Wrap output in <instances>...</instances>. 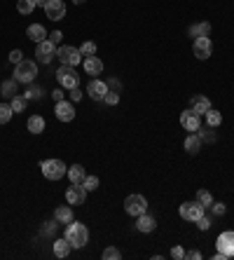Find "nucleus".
Listing matches in <instances>:
<instances>
[{
    "instance_id": "nucleus-24",
    "label": "nucleus",
    "mask_w": 234,
    "mask_h": 260,
    "mask_svg": "<svg viewBox=\"0 0 234 260\" xmlns=\"http://www.w3.org/2000/svg\"><path fill=\"white\" fill-rule=\"evenodd\" d=\"M28 131H31V134H42V131H45V117L42 115H31L28 117Z\"/></svg>"
},
{
    "instance_id": "nucleus-47",
    "label": "nucleus",
    "mask_w": 234,
    "mask_h": 260,
    "mask_svg": "<svg viewBox=\"0 0 234 260\" xmlns=\"http://www.w3.org/2000/svg\"><path fill=\"white\" fill-rule=\"evenodd\" d=\"M185 258H190V260H199V258H201V253H199V251H187Z\"/></svg>"
},
{
    "instance_id": "nucleus-27",
    "label": "nucleus",
    "mask_w": 234,
    "mask_h": 260,
    "mask_svg": "<svg viewBox=\"0 0 234 260\" xmlns=\"http://www.w3.org/2000/svg\"><path fill=\"white\" fill-rule=\"evenodd\" d=\"M26 103H28V99L26 96H21V94H17V96L10 99V106H12L14 113H24V110H26Z\"/></svg>"
},
{
    "instance_id": "nucleus-9",
    "label": "nucleus",
    "mask_w": 234,
    "mask_h": 260,
    "mask_svg": "<svg viewBox=\"0 0 234 260\" xmlns=\"http://www.w3.org/2000/svg\"><path fill=\"white\" fill-rule=\"evenodd\" d=\"M85 199H87V188L82 183H70V188L66 190V202L70 206H80L85 204Z\"/></svg>"
},
{
    "instance_id": "nucleus-34",
    "label": "nucleus",
    "mask_w": 234,
    "mask_h": 260,
    "mask_svg": "<svg viewBox=\"0 0 234 260\" xmlns=\"http://www.w3.org/2000/svg\"><path fill=\"white\" fill-rule=\"evenodd\" d=\"M103 103H106V106H117V103H120V94H117L115 89H108L106 96H103Z\"/></svg>"
},
{
    "instance_id": "nucleus-35",
    "label": "nucleus",
    "mask_w": 234,
    "mask_h": 260,
    "mask_svg": "<svg viewBox=\"0 0 234 260\" xmlns=\"http://www.w3.org/2000/svg\"><path fill=\"white\" fill-rule=\"evenodd\" d=\"M80 54L82 56H96V45H94V42H82Z\"/></svg>"
},
{
    "instance_id": "nucleus-16",
    "label": "nucleus",
    "mask_w": 234,
    "mask_h": 260,
    "mask_svg": "<svg viewBox=\"0 0 234 260\" xmlns=\"http://www.w3.org/2000/svg\"><path fill=\"white\" fill-rule=\"evenodd\" d=\"M190 108H192L197 115H206L208 110H211V101H208L204 94H197L190 99Z\"/></svg>"
},
{
    "instance_id": "nucleus-48",
    "label": "nucleus",
    "mask_w": 234,
    "mask_h": 260,
    "mask_svg": "<svg viewBox=\"0 0 234 260\" xmlns=\"http://www.w3.org/2000/svg\"><path fill=\"white\" fill-rule=\"evenodd\" d=\"M73 3H75V5H80V3H85V0H73Z\"/></svg>"
},
{
    "instance_id": "nucleus-3",
    "label": "nucleus",
    "mask_w": 234,
    "mask_h": 260,
    "mask_svg": "<svg viewBox=\"0 0 234 260\" xmlns=\"http://www.w3.org/2000/svg\"><path fill=\"white\" fill-rule=\"evenodd\" d=\"M40 169L47 181H61L68 174V166L61 159H45V162H40Z\"/></svg>"
},
{
    "instance_id": "nucleus-36",
    "label": "nucleus",
    "mask_w": 234,
    "mask_h": 260,
    "mask_svg": "<svg viewBox=\"0 0 234 260\" xmlns=\"http://www.w3.org/2000/svg\"><path fill=\"white\" fill-rule=\"evenodd\" d=\"M122 253H120V248H115V246H108L106 251H103V260H120Z\"/></svg>"
},
{
    "instance_id": "nucleus-25",
    "label": "nucleus",
    "mask_w": 234,
    "mask_h": 260,
    "mask_svg": "<svg viewBox=\"0 0 234 260\" xmlns=\"http://www.w3.org/2000/svg\"><path fill=\"white\" fill-rule=\"evenodd\" d=\"M68 253H70V244H68L66 237L54 241V255H56V258H66Z\"/></svg>"
},
{
    "instance_id": "nucleus-20",
    "label": "nucleus",
    "mask_w": 234,
    "mask_h": 260,
    "mask_svg": "<svg viewBox=\"0 0 234 260\" xmlns=\"http://www.w3.org/2000/svg\"><path fill=\"white\" fill-rule=\"evenodd\" d=\"M187 33H190V38H208V35H211V24H208V21H201V24H192Z\"/></svg>"
},
{
    "instance_id": "nucleus-28",
    "label": "nucleus",
    "mask_w": 234,
    "mask_h": 260,
    "mask_svg": "<svg viewBox=\"0 0 234 260\" xmlns=\"http://www.w3.org/2000/svg\"><path fill=\"white\" fill-rule=\"evenodd\" d=\"M38 7V0H19L17 3V12L19 14H31Z\"/></svg>"
},
{
    "instance_id": "nucleus-30",
    "label": "nucleus",
    "mask_w": 234,
    "mask_h": 260,
    "mask_svg": "<svg viewBox=\"0 0 234 260\" xmlns=\"http://www.w3.org/2000/svg\"><path fill=\"white\" fill-rule=\"evenodd\" d=\"M206 122H208V127H220V124H222V115L218 113V110L211 108L206 113Z\"/></svg>"
},
{
    "instance_id": "nucleus-12",
    "label": "nucleus",
    "mask_w": 234,
    "mask_h": 260,
    "mask_svg": "<svg viewBox=\"0 0 234 260\" xmlns=\"http://www.w3.org/2000/svg\"><path fill=\"white\" fill-rule=\"evenodd\" d=\"M213 54V42L211 38H194V56L197 59H208V56Z\"/></svg>"
},
{
    "instance_id": "nucleus-38",
    "label": "nucleus",
    "mask_w": 234,
    "mask_h": 260,
    "mask_svg": "<svg viewBox=\"0 0 234 260\" xmlns=\"http://www.w3.org/2000/svg\"><path fill=\"white\" fill-rule=\"evenodd\" d=\"M211 211H213L215 216H225V211H227V206L222 204V202H213V204H211Z\"/></svg>"
},
{
    "instance_id": "nucleus-37",
    "label": "nucleus",
    "mask_w": 234,
    "mask_h": 260,
    "mask_svg": "<svg viewBox=\"0 0 234 260\" xmlns=\"http://www.w3.org/2000/svg\"><path fill=\"white\" fill-rule=\"evenodd\" d=\"M82 185L87 188V192H89V190H99V176H87Z\"/></svg>"
},
{
    "instance_id": "nucleus-14",
    "label": "nucleus",
    "mask_w": 234,
    "mask_h": 260,
    "mask_svg": "<svg viewBox=\"0 0 234 260\" xmlns=\"http://www.w3.org/2000/svg\"><path fill=\"white\" fill-rule=\"evenodd\" d=\"M181 124H183V129H187L190 134H192V131H197V129L201 127L199 115H197V113H194L192 108L185 110V113H181Z\"/></svg>"
},
{
    "instance_id": "nucleus-46",
    "label": "nucleus",
    "mask_w": 234,
    "mask_h": 260,
    "mask_svg": "<svg viewBox=\"0 0 234 260\" xmlns=\"http://www.w3.org/2000/svg\"><path fill=\"white\" fill-rule=\"evenodd\" d=\"M61 89H63V87H61ZM61 89H56V92H52V99H54V101H56V103H59V101H63V96H66V94H63V92H61Z\"/></svg>"
},
{
    "instance_id": "nucleus-8",
    "label": "nucleus",
    "mask_w": 234,
    "mask_h": 260,
    "mask_svg": "<svg viewBox=\"0 0 234 260\" xmlns=\"http://www.w3.org/2000/svg\"><path fill=\"white\" fill-rule=\"evenodd\" d=\"M45 14L49 21H61L66 17V3L63 0H45Z\"/></svg>"
},
{
    "instance_id": "nucleus-33",
    "label": "nucleus",
    "mask_w": 234,
    "mask_h": 260,
    "mask_svg": "<svg viewBox=\"0 0 234 260\" xmlns=\"http://www.w3.org/2000/svg\"><path fill=\"white\" fill-rule=\"evenodd\" d=\"M197 131H199V138H201V141H206V143H213V141H215L213 127H204V129H201V127H199V129H197Z\"/></svg>"
},
{
    "instance_id": "nucleus-29",
    "label": "nucleus",
    "mask_w": 234,
    "mask_h": 260,
    "mask_svg": "<svg viewBox=\"0 0 234 260\" xmlns=\"http://www.w3.org/2000/svg\"><path fill=\"white\" fill-rule=\"evenodd\" d=\"M12 115H14L12 106H10V103H0V124H7L12 120Z\"/></svg>"
},
{
    "instance_id": "nucleus-18",
    "label": "nucleus",
    "mask_w": 234,
    "mask_h": 260,
    "mask_svg": "<svg viewBox=\"0 0 234 260\" xmlns=\"http://www.w3.org/2000/svg\"><path fill=\"white\" fill-rule=\"evenodd\" d=\"M85 73L87 75H101L103 73V61L99 56H85Z\"/></svg>"
},
{
    "instance_id": "nucleus-45",
    "label": "nucleus",
    "mask_w": 234,
    "mask_h": 260,
    "mask_svg": "<svg viewBox=\"0 0 234 260\" xmlns=\"http://www.w3.org/2000/svg\"><path fill=\"white\" fill-rule=\"evenodd\" d=\"M120 80H117V77H113V80H108V89H115V92H120Z\"/></svg>"
},
{
    "instance_id": "nucleus-43",
    "label": "nucleus",
    "mask_w": 234,
    "mask_h": 260,
    "mask_svg": "<svg viewBox=\"0 0 234 260\" xmlns=\"http://www.w3.org/2000/svg\"><path fill=\"white\" fill-rule=\"evenodd\" d=\"M171 255H174L176 260H181V258H185V251H183L181 246H174V248H171Z\"/></svg>"
},
{
    "instance_id": "nucleus-1",
    "label": "nucleus",
    "mask_w": 234,
    "mask_h": 260,
    "mask_svg": "<svg viewBox=\"0 0 234 260\" xmlns=\"http://www.w3.org/2000/svg\"><path fill=\"white\" fill-rule=\"evenodd\" d=\"M63 237L68 239L70 248H82V246H87V241H89V230H87V225H82L77 220H70L66 225Z\"/></svg>"
},
{
    "instance_id": "nucleus-22",
    "label": "nucleus",
    "mask_w": 234,
    "mask_h": 260,
    "mask_svg": "<svg viewBox=\"0 0 234 260\" xmlns=\"http://www.w3.org/2000/svg\"><path fill=\"white\" fill-rule=\"evenodd\" d=\"M201 143H204V141L199 138V134H194L192 131V134L185 138V150L190 152V155H197V152L201 150Z\"/></svg>"
},
{
    "instance_id": "nucleus-15",
    "label": "nucleus",
    "mask_w": 234,
    "mask_h": 260,
    "mask_svg": "<svg viewBox=\"0 0 234 260\" xmlns=\"http://www.w3.org/2000/svg\"><path fill=\"white\" fill-rule=\"evenodd\" d=\"M106 92H108V82H103V80H92L87 84V94L92 96L94 101H103Z\"/></svg>"
},
{
    "instance_id": "nucleus-26",
    "label": "nucleus",
    "mask_w": 234,
    "mask_h": 260,
    "mask_svg": "<svg viewBox=\"0 0 234 260\" xmlns=\"http://www.w3.org/2000/svg\"><path fill=\"white\" fill-rule=\"evenodd\" d=\"M17 80H5V82L0 84V92H3V96H5V99H12V96H17Z\"/></svg>"
},
{
    "instance_id": "nucleus-32",
    "label": "nucleus",
    "mask_w": 234,
    "mask_h": 260,
    "mask_svg": "<svg viewBox=\"0 0 234 260\" xmlns=\"http://www.w3.org/2000/svg\"><path fill=\"white\" fill-rule=\"evenodd\" d=\"M24 96H26L28 101H38V99L42 96V87H40V84H33V82H31V87L26 89V94H24Z\"/></svg>"
},
{
    "instance_id": "nucleus-6",
    "label": "nucleus",
    "mask_w": 234,
    "mask_h": 260,
    "mask_svg": "<svg viewBox=\"0 0 234 260\" xmlns=\"http://www.w3.org/2000/svg\"><path fill=\"white\" fill-rule=\"evenodd\" d=\"M56 56H59V61L66 63V66H77L82 59L80 49L73 47V45H61V47H56Z\"/></svg>"
},
{
    "instance_id": "nucleus-41",
    "label": "nucleus",
    "mask_w": 234,
    "mask_h": 260,
    "mask_svg": "<svg viewBox=\"0 0 234 260\" xmlns=\"http://www.w3.org/2000/svg\"><path fill=\"white\" fill-rule=\"evenodd\" d=\"M197 225H199V230H208V227H211V218H208L206 213H204V216L197 220Z\"/></svg>"
},
{
    "instance_id": "nucleus-4",
    "label": "nucleus",
    "mask_w": 234,
    "mask_h": 260,
    "mask_svg": "<svg viewBox=\"0 0 234 260\" xmlns=\"http://www.w3.org/2000/svg\"><path fill=\"white\" fill-rule=\"evenodd\" d=\"M56 80L63 89H73L80 84V75H77V70L75 66H66V63H61L59 70H56Z\"/></svg>"
},
{
    "instance_id": "nucleus-2",
    "label": "nucleus",
    "mask_w": 234,
    "mask_h": 260,
    "mask_svg": "<svg viewBox=\"0 0 234 260\" xmlns=\"http://www.w3.org/2000/svg\"><path fill=\"white\" fill-rule=\"evenodd\" d=\"M35 75H38V63L35 61H19L17 66H14V80L17 82H24V84H31L35 80Z\"/></svg>"
},
{
    "instance_id": "nucleus-31",
    "label": "nucleus",
    "mask_w": 234,
    "mask_h": 260,
    "mask_svg": "<svg viewBox=\"0 0 234 260\" xmlns=\"http://www.w3.org/2000/svg\"><path fill=\"white\" fill-rule=\"evenodd\" d=\"M197 202H199L204 209H211V204H213V197H211V192H208V190H199V192H197Z\"/></svg>"
},
{
    "instance_id": "nucleus-44",
    "label": "nucleus",
    "mask_w": 234,
    "mask_h": 260,
    "mask_svg": "<svg viewBox=\"0 0 234 260\" xmlns=\"http://www.w3.org/2000/svg\"><path fill=\"white\" fill-rule=\"evenodd\" d=\"M61 38H63V35H61V31H54V33H49V38H47V40H52L54 45H59Z\"/></svg>"
},
{
    "instance_id": "nucleus-7",
    "label": "nucleus",
    "mask_w": 234,
    "mask_h": 260,
    "mask_svg": "<svg viewBox=\"0 0 234 260\" xmlns=\"http://www.w3.org/2000/svg\"><path fill=\"white\" fill-rule=\"evenodd\" d=\"M206 213V209L199 204V202H183L181 204V218L183 220H190V223H197Z\"/></svg>"
},
{
    "instance_id": "nucleus-10",
    "label": "nucleus",
    "mask_w": 234,
    "mask_h": 260,
    "mask_svg": "<svg viewBox=\"0 0 234 260\" xmlns=\"http://www.w3.org/2000/svg\"><path fill=\"white\" fill-rule=\"evenodd\" d=\"M35 56L40 63H49L56 56V45L52 40H42V42H35Z\"/></svg>"
},
{
    "instance_id": "nucleus-19",
    "label": "nucleus",
    "mask_w": 234,
    "mask_h": 260,
    "mask_svg": "<svg viewBox=\"0 0 234 260\" xmlns=\"http://www.w3.org/2000/svg\"><path fill=\"white\" fill-rule=\"evenodd\" d=\"M26 35H28V38H31L33 42H42V40H47V38H49L42 24H31V26L26 28Z\"/></svg>"
},
{
    "instance_id": "nucleus-13",
    "label": "nucleus",
    "mask_w": 234,
    "mask_h": 260,
    "mask_svg": "<svg viewBox=\"0 0 234 260\" xmlns=\"http://www.w3.org/2000/svg\"><path fill=\"white\" fill-rule=\"evenodd\" d=\"M54 113H56V120H61V122H73L75 120V106L73 103H68V101L56 103Z\"/></svg>"
},
{
    "instance_id": "nucleus-23",
    "label": "nucleus",
    "mask_w": 234,
    "mask_h": 260,
    "mask_svg": "<svg viewBox=\"0 0 234 260\" xmlns=\"http://www.w3.org/2000/svg\"><path fill=\"white\" fill-rule=\"evenodd\" d=\"M68 178H70V183H85V178H87L85 166H80V164L68 166Z\"/></svg>"
},
{
    "instance_id": "nucleus-39",
    "label": "nucleus",
    "mask_w": 234,
    "mask_h": 260,
    "mask_svg": "<svg viewBox=\"0 0 234 260\" xmlns=\"http://www.w3.org/2000/svg\"><path fill=\"white\" fill-rule=\"evenodd\" d=\"M56 227H59V220H56V218L49 220V223H45V230H42V234H54V232H56Z\"/></svg>"
},
{
    "instance_id": "nucleus-21",
    "label": "nucleus",
    "mask_w": 234,
    "mask_h": 260,
    "mask_svg": "<svg viewBox=\"0 0 234 260\" xmlns=\"http://www.w3.org/2000/svg\"><path fill=\"white\" fill-rule=\"evenodd\" d=\"M54 218L59 220V225H68V223L73 220V209H70V206H56Z\"/></svg>"
},
{
    "instance_id": "nucleus-40",
    "label": "nucleus",
    "mask_w": 234,
    "mask_h": 260,
    "mask_svg": "<svg viewBox=\"0 0 234 260\" xmlns=\"http://www.w3.org/2000/svg\"><path fill=\"white\" fill-rule=\"evenodd\" d=\"M10 61H12L14 66H17L19 61H24V54H21V49H12V52H10Z\"/></svg>"
},
{
    "instance_id": "nucleus-5",
    "label": "nucleus",
    "mask_w": 234,
    "mask_h": 260,
    "mask_svg": "<svg viewBox=\"0 0 234 260\" xmlns=\"http://www.w3.org/2000/svg\"><path fill=\"white\" fill-rule=\"evenodd\" d=\"M124 211H127L129 216L138 218L140 213L147 211V199L143 197V195H129V197L124 199Z\"/></svg>"
},
{
    "instance_id": "nucleus-11",
    "label": "nucleus",
    "mask_w": 234,
    "mask_h": 260,
    "mask_svg": "<svg viewBox=\"0 0 234 260\" xmlns=\"http://www.w3.org/2000/svg\"><path fill=\"white\" fill-rule=\"evenodd\" d=\"M215 246H218V253H222L225 258H234V232H222L215 241Z\"/></svg>"
},
{
    "instance_id": "nucleus-42",
    "label": "nucleus",
    "mask_w": 234,
    "mask_h": 260,
    "mask_svg": "<svg viewBox=\"0 0 234 260\" xmlns=\"http://www.w3.org/2000/svg\"><path fill=\"white\" fill-rule=\"evenodd\" d=\"M68 94H70V99H73L75 103H77V101H80V99H82V92H80V89H77V87L68 89Z\"/></svg>"
},
{
    "instance_id": "nucleus-17",
    "label": "nucleus",
    "mask_w": 234,
    "mask_h": 260,
    "mask_svg": "<svg viewBox=\"0 0 234 260\" xmlns=\"http://www.w3.org/2000/svg\"><path fill=\"white\" fill-rule=\"evenodd\" d=\"M154 227H157V223H154V216H150V213H140L138 216V220H136V230L138 232H143V234H147V232H154Z\"/></svg>"
}]
</instances>
